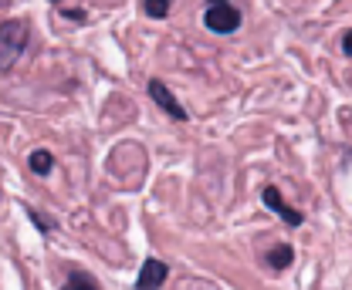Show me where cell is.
Returning <instances> with one entry per match:
<instances>
[{
  "label": "cell",
  "mask_w": 352,
  "mask_h": 290,
  "mask_svg": "<svg viewBox=\"0 0 352 290\" xmlns=\"http://www.w3.org/2000/svg\"><path fill=\"white\" fill-rule=\"evenodd\" d=\"M149 98H153V105H156V108H163L173 122H186V119H190V115H186V108L176 101V95L160 82V78H153V82H149Z\"/></svg>",
  "instance_id": "obj_4"
},
{
  "label": "cell",
  "mask_w": 352,
  "mask_h": 290,
  "mask_svg": "<svg viewBox=\"0 0 352 290\" xmlns=\"http://www.w3.org/2000/svg\"><path fill=\"white\" fill-rule=\"evenodd\" d=\"M261 203L271 209L278 219H285L288 226H302V223H305V216H302L298 209L285 203V196H281V189H278V186H264L261 189Z\"/></svg>",
  "instance_id": "obj_3"
},
{
  "label": "cell",
  "mask_w": 352,
  "mask_h": 290,
  "mask_svg": "<svg viewBox=\"0 0 352 290\" xmlns=\"http://www.w3.org/2000/svg\"><path fill=\"white\" fill-rule=\"evenodd\" d=\"M166 277H170V267H166L163 260L149 256V260H142V267H139L135 290H160L163 284H166Z\"/></svg>",
  "instance_id": "obj_5"
},
{
  "label": "cell",
  "mask_w": 352,
  "mask_h": 290,
  "mask_svg": "<svg viewBox=\"0 0 352 290\" xmlns=\"http://www.w3.org/2000/svg\"><path fill=\"white\" fill-rule=\"evenodd\" d=\"M61 17H65V21H72V24H85V10H65Z\"/></svg>",
  "instance_id": "obj_12"
},
{
  "label": "cell",
  "mask_w": 352,
  "mask_h": 290,
  "mask_svg": "<svg viewBox=\"0 0 352 290\" xmlns=\"http://www.w3.org/2000/svg\"><path fill=\"white\" fill-rule=\"evenodd\" d=\"M28 216H31V223H34L41 233H54V230H58V223H54L51 216H41V213H38L34 206H28Z\"/></svg>",
  "instance_id": "obj_10"
},
{
  "label": "cell",
  "mask_w": 352,
  "mask_h": 290,
  "mask_svg": "<svg viewBox=\"0 0 352 290\" xmlns=\"http://www.w3.org/2000/svg\"><path fill=\"white\" fill-rule=\"evenodd\" d=\"M61 290H102V287H98V284L88 277L85 270H75V274L65 280V287H61Z\"/></svg>",
  "instance_id": "obj_9"
},
{
  "label": "cell",
  "mask_w": 352,
  "mask_h": 290,
  "mask_svg": "<svg viewBox=\"0 0 352 290\" xmlns=\"http://www.w3.org/2000/svg\"><path fill=\"white\" fill-rule=\"evenodd\" d=\"M241 10L230 3V0H223V3H207V10H204V27L207 31H214V34H234L237 27H241Z\"/></svg>",
  "instance_id": "obj_1"
},
{
  "label": "cell",
  "mask_w": 352,
  "mask_h": 290,
  "mask_svg": "<svg viewBox=\"0 0 352 290\" xmlns=\"http://www.w3.org/2000/svg\"><path fill=\"white\" fill-rule=\"evenodd\" d=\"M28 166H31V172H38V176H47V172L54 169V156L44 152V149H34V152L28 156Z\"/></svg>",
  "instance_id": "obj_7"
},
{
  "label": "cell",
  "mask_w": 352,
  "mask_h": 290,
  "mask_svg": "<svg viewBox=\"0 0 352 290\" xmlns=\"http://www.w3.org/2000/svg\"><path fill=\"white\" fill-rule=\"evenodd\" d=\"M51 3H61V0H51Z\"/></svg>",
  "instance_id": "obj_14"
},
{
  "label": "cell",
  "mask_w": 352,
  "mask_h": 290,
  "mask_svg": "<svg viewBox=\"0 0 352 290\" xmlns=\"http://www.w3.org/2000/svg\"><path fill=\"white\" fill-rule=\"evenodd\" d=\"M264 260H267V267H271L274 274H281V270H288V267H292L295 250H292V243H274V247H267Z\"/></svg>",
  "instance_id": "obj_6"
},
{
  "label": "cell",
  "mask_w": 352,
  "mask_h": 290,
  "mask_svg": "<svg viewBox=\"0 0 352 290\" xmlns=\"http://www.w3.org/2000/svg\"><path fill=\"white\" fill-rule=\"evenodd\" d=\"M24 44H28V24L24 21H7L0 27V71L10 68V61L24 51Z\"/></svg>",
  "instance_id": "obj_2"
},
{
  "label": "cell",
  "mask_w": 352,
  "mask_h": 290,
  "mask_svg": "<svg viewBox=\"0 0 352 290\" xmlns=\"http://www.w3.org/2000/svg\"><path fill=\"white\" fill-rule=\"evenodd\" d=\"M339 44H342V54H346V58H352V27H349V31H342Z\"/></svg>",
  "instance_id": "obj_11"
},
{
  "label": "cell",
  "mask_w": 352,
  "mask_h": 290,
  "mask_svg": "<svg viewBox=\"0 0 352 290\" xmlns=\"http://www.w3.org/2000/svg\"><path fill=\"white\" fill-rule=\"evenodd\" d=\"M207 3H223V0H207Z\"/></svg>",
  "instance_id": "obj_13"
},
{
  "label": "cell",
  "mask_w": 352,
  "mask_h": 290,
  "mask_svg": "<svg viewBox=\"0 0 352 290\" xmlns=\"http://www.w3.org/2000/svg\"><path fill=\"white\" fill-rule=\"evenodd\" d=\"M173 3L176 0H146L142 7H146V17H153V21H166Z\"/></svg>",
  "instance_id": "obj_8"
}]
</instances>
